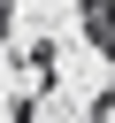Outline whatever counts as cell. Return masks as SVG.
I'll use <instances>...</instances> for the list:
<instances>
[{
  "mask_svg": "<svg viewBox=\"0 0 115 123\" xmlns=\"http://www.w3.org/2000/svg\"><path fill=\"white\" fill-rule=\"evenodd\" d=\"M92 38H100V46H115V8H92Z\"/></svg>",
  "mask_w": 115,
  "mask_h": 123,
  "instance_id": "1",
  "label": "cell"
}]
</instances>
